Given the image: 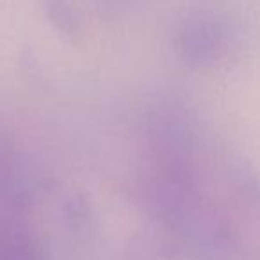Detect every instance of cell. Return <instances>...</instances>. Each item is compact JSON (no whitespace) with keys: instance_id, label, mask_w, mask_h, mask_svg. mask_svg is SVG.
Returning <instances> with one entry per match:
<instances>
[{"instance_id":"cell-1","label":"cell","mask_w":260,"mask_h":260,"mask_svg":"<svg viewBox=\"0 0 260 260\" xmlns=\"http://www.w3.org/2000/svg\"><path fill=\"white\" fill-rule=\"evenodd\" d=\"M0 260H41L40 246L25 232L0 226Z\"/></svg>"},{"instance_id":"cell-2","label":"cell","mask_w":260,"mask_h":260,"mask_svg":"<svg viewBox=\"0 0 260 260\" xmlns=\"http://www.w3.org/2000/svg\"><path fill=\"white\" fill-rule=\"evenodd\" d=\"M219 40V27L210 18H194L184 30V45L192 54H205L212 50Z\"/></svg>"},{"instance_id":"cell-3","label":"cell","mask_w":260,"mask_h":260,"mask_svg":"<svg viewBox=\"0 0 260 260\" xmlns=\"http://www.w3.org/2000/svg\"><path fill=\"white\" fill-rule=\"evenodd\" d=\"M41 2H43V8L47 9L48 18L59 29L70 34L79 30V18L68 0H41Z\"/></svg>"}]
</instances>
